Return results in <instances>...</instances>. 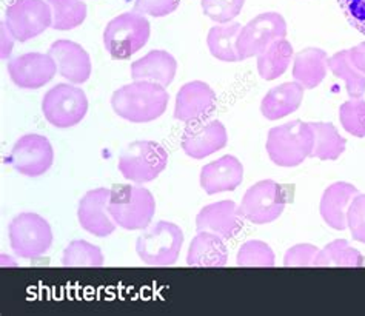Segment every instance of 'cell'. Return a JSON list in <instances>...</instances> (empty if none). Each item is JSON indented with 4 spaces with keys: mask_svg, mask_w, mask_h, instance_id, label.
I'll list each match as a JSON object with an SVG mask.
<instances>
[{
    "mask_svg": "<svg viewBox=\"0 0 365 316\" xmlns=\"http://www.w3.org/2000/svg\"><path fill=\"white\" fill-rule=\"evenodd\" d=\"M228 142L227 128L220 121L195 122L182 135V150L193 159H204L225 148Z\"/></svg>",
    "mask_w": 365,
    "mask_h": 316,
    "instance_id": "16",
    "label": "cell"
},
{
    "mask_svg": "<svg viewBox=\"0 0 365 316\" xmlns=\"http://www.w3.org/2000/svg\"><path fill=\"white\" fill-rule=\"evenodd\" d=\"M364 256L356 248H353L345 239L325 245L319 250L316 267H362Z\"/></svg>",
    "mask_w": 365,
    "mask_h": 316,
    "instance_id": "29",
    "label": "cell"
},
{
    "mask_svg": "<svg viewBox=\"0 0 365 316\" xmlns=\"http://www.w3.org/2000/svg\"><path fill=\"white\" fill-rule=\"evenodd\" d=\"M329 68L336 78L344 79L350 99L362 98L365 93V74L351 62L350 50H342L329 57Z\"/></svg>",
    "mask_w": 365,
    "mask_h": 316,
    "instance_id": "28",
    "label": "cell"
},
{
    "mask_svg": "<svg viewBox=\"0 0 365 316\" xmlns=\"http://www.w3.org/2000/svg\"><path fill=\"white\" fill-rule=\"evenodd\" d=\"M242 30V25L237 22H230L216 25L211 28L207 36V45L210 53L220 62H239L237 54V37Z\"/></svg>",
    "mask_w": 365,
    "mask_h": 316,
    "instance_id": "25",
    "label": "cell"
},
{
    "mask_svg": "<svg viewBox=\"0 0 365 316\" xmlns=\"http://www.w3.org/2000/svg\"><path fill=\"white\" fill-rule=\"evenodd\" d=\"M285 36L287 22L279 13L268 11L256 16L239 33L236 44L239 59L245 61L259 56L274 41L284 39Z\"/></svg>",
    "mask_w": 365,
    "mask_h": 316,
    "instance_id": "11",
    "label": "cell"
},
{
    "mask_svg": "<svg viewBox=\"0 0 365 316\" xmlns=\"http://www.w3.org/2000/svg\"><path fill=\"white\" fill-rule=\"evenodd\" d=\"M202 11L216 24H230L241 14L245 0H200Z\"/></svg>",
    "mask_w": 365,
    "mask_h": 316,
    "instance_id": "34",
    "label": "cell"
},
{
    "mask_svg": "<svg viewBox=\"0 0 365 316\" xmlns=\"http://www.w3.org/2000/svg\"><path fill=\"white\" fill-rule=\"evenodd\" d=\"M215 110L216 93L202 81L185 83L176 94L175 119L180 122H200L207 119Z\"/></svg>",
    "mask_w": 365,
    "mask_h": 316,
    "instance_id": "15",
    "label": "cell"
},
{
    "mask_svg": "<svg viewBox=\"0 0 365 316\" xmlns=\"http://www.w3.org/2000/svg\"><path fill=\"white\" fill-rule=\"evenodd\" d=\"M319 248L312 244H297L288 248L284 256L285 267H316Z\"/></svg>",
    "mask_w": 365,
    "mask_h": 316,
    "instance_id": "36",
    "label": "cell"
},
{
    "mask_svg": "<svg viewBox=\"0 0 365 316\" xmlns=\"http://www.w3.org/2000/svg\"><path fill=\"white\" fill-rule=\"evenodd\" d=\"M168 164V153L155 141H134L119 155L118 168L134 184H147L159 178Z\"/></svg>",
    "mask_w": 365,
    "mask_h": 316,
    "instance_id": "5",
    "label": "cell"
},
{
    "mask_svg": "<svg viewBox=\"0 0 365 316\" xmlns=\"http://www.w3.org/2000/svg\"><path fill=\"white\" fill-rule=\"evenodd\" d=\"M358 193V188L349 182H334L327 187L319 205L324 223L339 232L347 228V210Z\"/></svg>",
    "mask_w": 365,
    "mask_h": 316,
    "instance_id": "20",
    "label": "cell"
},
{
    "mask_svg": "<svg viewBox=\"0 0 365 316\" xmlns=\"http://www.w3.org/2000/svg\"><path fill=\"white\" fill-rule=\"evenodd\" d=\"M111 190L94 188L86 191L85 196L79 200L78 219L81 227L98 238H107L114 233L116 223L108 212V200Z\"/></svg>",
    "mask_w": 365,
    "mask_h": 316,
    "instance_id": "14",
    "label": "cell"
},
{
    "mask_svg": "<svg viewBox=\"0 0 365 316\" xmlns=\"http://www.w3.org/2000/svg\"><path fill=\"white\" fill-rule=\"evenodd\" d=\"M48 54L54 59L57 70L63 79L74 85H81L90 79L93 65L90 54L85 51L82 45L61 39L51 44Z\"/></svg>",
    "mask_w": 365,
    "mask_h": 316,
    "instance_id": "17",
    "label": "cell"
},
{
    "mask_svg": "<svg viewBox=\"0 0 365 316\" xmlns=\"http://www.w3.org/2000/svg\"><path fill=\"white\" fill-rule=\"evenodd\" d=\"M239 267H274L276 258L272 247L262 241H247L237 252Z\"/></svg>",
    "mask_w": 365,
    "mask_h": 316,
    "instance_id": "32",
    "label": "cell"
},
{
    "mask_svg": "<svg viewBox=\"0 0 365 316\" xmlns=\"http://www.w3.org/2000/svg\"><path fill=\"white\" fill-rule=\"evenodd\" d=\"M54 150L51 142L41 135H25L17 139L5 159L17 173L28 178H39L51 168Z\"/></svg>",
    "mask_w": 365,
    "mask_h": 316,
    "instance_id": "12",
    "label": "cell"
},
{
    "mask_svg": "<svg viewBox=\"0 0 365 316\" xmlns=\"http://www.w3.org/2000/svg\"><path fill=\"white\" fill-rule=\"evenodd\" d=\"M51 6L53 25L59 31H70L82 25L86 19V5L82 0H46Z\"/></svg>",
    "mask_w": 365,
    "mask_h": 316,
    "instance_id": "30",
    "label": "cell"
},
{
    "mask_svg": "<svg viewBox=\"0 0 365 316\" xmlns=\"http://www.w3.org/2000/svg\"><path fill=\"white\" fill-rule=\"evenodd\" d=\"M304 87L301 83L285 82L273 87L261 102V113L268 121L282 119L301 107L304 99Z\"/></svg>",
    "mask_w": 365,
    "mask_h": 316,
    "instance_id": "22",
    "label": "cell"
},
{
    "mask_svg": "<svg viewBox=\"0 0 365 316\" xmlns=\"http://www.w3.org/2000/svg\"><path fill=\"white\" fill-rule=\"evenodd\" d=\"M228 250L224 239L208 232H199L190 244L187 264L190 267H225Z\"/></svg>",
    "mask_w": 365,
    "mask_h": 316,
    "instance_id": "23",
    "label": "cell"
},
{
    "mask_svg": "<svg viewBox=\"0 0 365 316\" xmlns=\"http://www.w3.org/2000/svg\"><path fill=\"white\" fill-rule=\"evenodd\" d=\"M314 131V147L310 158L336 160L347 147V141L330 122H310Z\"/></svg>",
    "mask_w": 365,
    "mask_h": 316,
    "instance_id": "27",
    "label": "cell"
},
{
    "mask_svg": "<svg viewBox=\"0 0 365 316\" xmlns=\"http://www.w3.org/2000/svg\"><path fill=\"white\" fill-rule=\"evenodd\" d=\"M105 258L101 248L83 239H76L71 241L62 255L63 267H91V269H99L103 267Z\"/></svg>",
    "mask_w": 365,
    "mask_h": 316,
    "instance_id": "31",
    "label": "cell"
},
{
    "mask_svg": "<svg viewBox=\"0 0 365 316\" xmlns=\"http://www.w3.org/2000/svg\"><path fill=\"white\" fill-rule=\"evenodd\" d=\"M293 45L284 39L274 41L257 56V71L264 81H274L287 71L293 57Z\"/></svg>",
    "mask_w": 365,
    "mask_h": 316,
    "instance_id": "26",
    "label": "cell"
},
{
    "mask_svg": "<svg viewBox=\"0 0 365 316\" xmlns=\"http://www.w3.org/2000/svg\"><path fill=\"white\" fill-rule=\"evenodd\" d=\"M314 131L310 122L299 119L273 127L268 131L265 148L274 165L292 168L312 156Z\"/></svg>",
    "mask_w": 365,
    "mask_h": 316,
    "instance_id": "2",
    "label": "cell"
},
{
    "mask_svg": "<svg viewBox=\"0 0 365 316\" xmlns=\"http://www.w3.org/2000/svg\"><path fill=\"white\" fill-rule=\"evenodd\" d=\"M285 205V188L272 179H264L245 191L239 213L248 223L264 225L274 223L284 213Z\"/></svg>",
    "mask_w": 365,
    "mask_h": 316,
    "instance_id": "9",
    "label": "cell"
},
{
    "mask_svg": "<svg viewBox=\"0 0 365 316\" xmlns=\"http://www.w3.org/2000/svg\"><path fill=\"white\" fill-rule=\"evenodd\" d=\"M108 212L119 227L145 230L156 213V200L151 191L139 185H116L111 190Z\"/></svg>",
    "mask_w": 365,
    "mask_h": 316,
    "instance_id": "3",
    "label": "cell"
},
{
    "mask_svg": "<svg viewBox=\"0 0 365 316\" xmlns=\"http://www.w3.org/2000/svg\"><path fill=\"white\" fill-rule=\"evenodd\" d=\"M57 65L50 54L25 53L8 62V74L22 90H37L56 76Z\"/></svg>",
    "mask_w": 365,
    "mask_h": 316,
    "instance_id": "13",
    "label": "cell"
},
{
    "mask_svg": "<svg viewBox=\"0 0 365 316\" xmlns=\"http://www.w3.org/2000/svg\"><path fill=\"white\" fill-rule=\"evenodd\" d=\"M178 62L168 51L151 50L140 59L131 63V78L134 81H147L168 87L175 81Z\"/></svg>",
    "mask_w": 365,
    "mask_h": 316,
    "instance_id": "21",
    "label": "cell"
},
{
    "mask_svg": "<svg viewBox=\"0 0 365 316\" xmlns=\"http://www.w3.org/2000/svg\"><path fill=\"white\" fill-rule=\"evenodd\" d=\"M150 33L151 28L145 16L138 11L122 13L105 26L103 46L113 59H130L147 45Z\"/></svg>",
    "mask_w": 365,
    "mask_h": 316,
    "instance_id": "4",
    "label": "cell"
},
{
    "mask_svg": "<svg viewBox=\"0 0 365 316\" xmlns=\"http://www.w3.org/2000/svg\"><path fill=\"white\" fill-rule=\"evenodd\" d=\"M244 180V165L237 158L227 155L210 162L200 170V187L207 195L235 191Z\"/></svg>",
    "mask_w": 365,
    "mask_h": 316,
    "instance_id": "19",
    "label": "cell"
},
{
    "mask_svg": "<svg viewBox=\"0 0 365 316\" xmlns=\"http://www.w3.org/2000/svg\"><path fill=\"white\" fill-rule=\"evenodd\" d=\"M8 233L14 253L24 260H36L53 245L51 225L37 213L25 212L17 215L9 223Z\"/></svg>",
    "mask_w": 365,
    "mask_h": 316,
    "instance_id": "7",
    "label": "cell"
},
{
    "mask_svg": "<svg viewBox=\"0 0 365 316\" xmlns=\"http://www.w3.org/2000/svg\"><path fill=\"white\" fill-rule=\"evenodd\" d=\"M329 68V56L321 48H305L294 56L293 78L305 90L319 87Z\"/></svg>",
    "mask_w": 365,
    "mask_h": 316,
    "instance_id": "24",
    "label": "cell"
},
{
    "mask_svg": "<svg viewBox=\"0 0 365 316\" xmlns=\"http://www.w3.org/2000/svg\"><path fill=\"white\" fill-rule=\"evenodd\" d=\"M14 36L9 31L5 22H2V59H8L9 54L13 51V44H14Z\"/></svg>",
    "mask_w": 365,
    "mask_h": 316,
    "instance_id": "40",
    "label": "cell"
},
{
    "mask_svg": "<svg viewBox=\"0 0 365 316\" xmlns=\"http://www.w3.org/2000/svg\"><path fill=\"white\" fill-rule=\"evenodd\" d=\"M339 121L344 130L354 138H365V101L350 99L339 107Z\"/></svg>",
    "mask_w": 365,
    "mask_h": 316,
    "instance_id": "33",
    "label": "cell"
},
{
    "mask_svg": "<svg viewBox=\"0 0 365 316\" xmlns=\"http://www.w3.org/2000/svg\"><path fill=\"white\" fill-rule=\"evenodd\" d=\"M180 0H134V11L153 17H165L175 13Z\"/></svg>",
    "mask_w": 365,
    "mask_h": 316,
    "instance_id": "37",
    "label": "cell"
},
{
    "mask_svg": "<svg viewBox=\"0 0 365 316\" xmlns=\"http://www.w3.org/2000/svg\"><path fill=\"white\" fill-rule=\"evenodd\" d=\"M182 245V228L173 223L160 221L138 238L136 253L148 267H170L179 260Z\"/></svg>",
    "mask_w": 365,
    "mask_h": 316,
    "instance_id": "6",
    "label": "cell"
},
{
    "mask_svg": "<svg viewBox=\"0 0 365 316\" xmlns=\"http://www.w3.org/2000/svg\"><path fill=\"white\" fill-rule=\"evenodd\" d=\"M88 111V99L82 88L70 83H57L42 99L45 119L57 128L78 126Z\"/></svg>",
    "mask_w": 365,
    "mask_h": 316,
    "instance_id": "8",
    "label": "cell"
},
{
    "mask_svg": "<svg viewBox=\"0 0 365 316\" xmlns=\"http://www.w3.org/2000/svg\"><path fill=\"white\" fill-rule=\"evenodd\" d=\"M349 24L365 36V0H338Z\"/></svg>",
    "mask_w": 365,
    "mask_h": 316,
    "instance_id": "38",
    "label": "cell"
},
{
    "mask_svg": "<svg viewBox=\"0 0 365 316\" xmlns=\"http://www.w3.org/2000/svg\"><path fill=\"white\" fill-rule=\"evenodd\" d=\"M350 57L354 66H356L362 74H365V42L353 46L350 50Z\"/></svg>",
    "mask_w": 365,
    "mask_h": 316,
    "instance_id": "39",
    "label": "cell"
},
{
    "mask_svg": "<svg viewBox=\"0 0 365 316\" xmlns=\"http://www.w3.org/2000/svg\"><path fill=\"white\" fill-rule=\"evenodd\" d=\"M5 24L16 41L28 42L53 25L51 6L46 0H13L6 6Z\"/></svg>",
    "mask_w": 365,
    "mask_h": 316,
    "instance_id": "10",
    "label": "cell"
},
{
    "mask_svg": "<svg viewBox=\"0 0 365 316\" xmlns=\"http://www.w3.org/2000/svg\"><path fill=\"white\" fill-rule=\"evenodd\" d=\"M347 227L353 239L365 244V195H356L347 210Z\"/></svg>",
    "mask_w": 365,
    "mask_h": 316,
    "instance_id": "35",
    "label": "cell"
},
{
    "mask_svg": "<svg viewBox=\"0 0 365 316\" xmlns=\"http://www.w3.org/2000/svg\"><path fill=\"white\" fill-rule=\"evenodd\" d=\"M242 215L233 200H220V203L205 205L196 216V230L208 232L222 239L235 238L242 228Z\"/></svg>",
    "mask_w": 365,
    "mask_h": 316,
    "instance_id": "18",
    "label": "cell"
},
{
    "mask_svg": "<svg viewBox=\"0 0 365 316\" xmlns=\"http://www.w3.org/2000/svg\"><path fill=\"white\" fill-rule=\"evenodd\" d=\"M170 96L159 83L134 81L111 96V108L119 118L131 123H148L167 111Z\"/></svg>",
    "mask_w": 365,
    "mask_h": 316,
    "instance_id": "1",
    "label": "cell"
}]
</instances>
